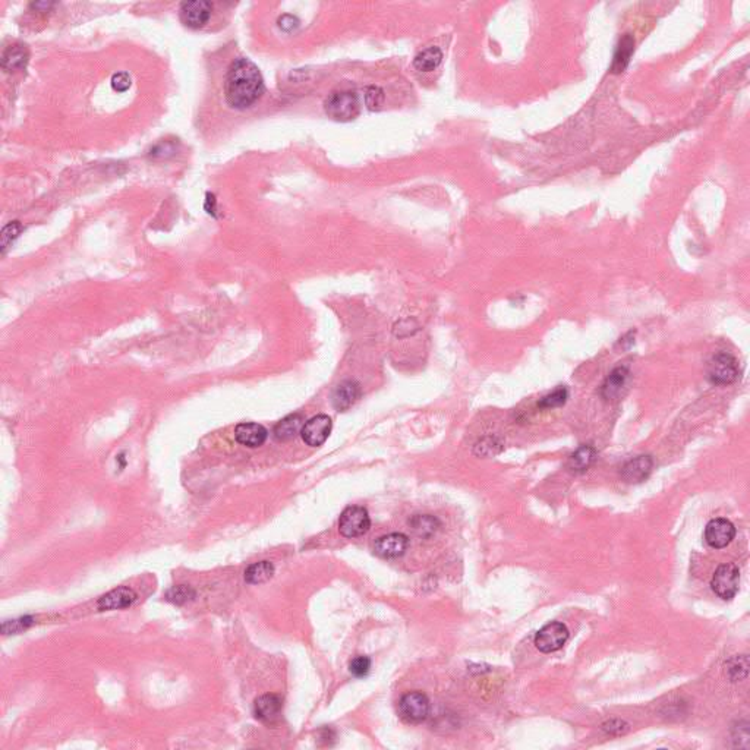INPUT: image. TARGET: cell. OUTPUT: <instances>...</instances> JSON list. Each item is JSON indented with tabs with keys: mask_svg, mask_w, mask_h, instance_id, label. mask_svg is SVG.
<instances>
[{
	"mask_svg": "<svg viewBox=\"0 0 750 750\" xmlns=\"http://www.w3.org/2000/svg\"><path fill=\"white\" fill-rule=\"evenodd\" d=\"M264 94V80L260 69L246 57L232 62L225 78L226 103L236 110L252 107Z\"/></svg>",
	"mask_w": 750,
	"mask_h": 750,
	"instance_id": "obj_1",
	"label": "cell"
},
{
	"mask_svg": "<svg viewBox=\"0 0 750 750\" xmlns=\"http://www.w3.org/2000/svg\"><path fill=\"white\" fill-rule=\"evenodd\" d=\"M326 113L334 121H350L359 114L358 95L350 90H339L328 94L324 102Z\"/></svg>",
	"mask_w": 750,
	"mask_h": 750,
	"instance_id": "obj_2",
	"label": "cell"
},
{
	"mask_svg": "<svg viewBox=\"0 0 750 750\" xmlns=\"http://www.w3.org/2000/svg\"><path fill=\"white\" fill-rule=\"evenodd\" d=\"M708 380L715 386H728L739 379V362L727 352L717 353L708 364Z\"/></svg>",
	"mask_w": 750,
	"mask_h": 750,
	"instance_id": "obj_3",
	"label": "cell"
},
{
	"mask_svg": "<svg viewBox=\"0 0 750 750\" xmlns=\"http://www.w3.org/2000/svg\"><path fill=\"white\" fill-rule=\"evenodd\" d=\"M371 528V519L367 508L350 506L343 510L339 519V532L345 538H358L365 535Z\"/></svg>",
	"mask_w": 750,
	"mask_h": 750,
	"instance_id": "obj_4",
	"label": "cell"
},
{
	"mask_svg": "<svg viewBox=\"0 0 750 750\" xmlns=\"http://www.w3.org/2000/svg\"><path fill=\"white\" fill-rule=\"evenodd\" d=\"M740 585V570L736 564H722L720 566L710 581V586L715 594L722 600H732L739 592Z\"/></svg>",
	"mask_w": 750,
	"mask_h": 750,
	"instance_id": "obj_5",
	"label": "cell"
},
{
	"mask_svg": "<svg viewBox=\"0 0 750 750\" xmlns=\"http://www.w3.org/2000/svg\"><path fill=\"white\" fill-rule=\"evenodd\" d=\"M569 629L560 621H551L545 624L535 636V646L544 654L556 653L569 639Z\"/></svg>",
	"mask_w": 750,
	"mask_h": 750,
	"instance_id": "obj_6",
	"label": "cell"
},
{
	"mask_svg": "<svg viewBox=\"0 0 750 750\" xmlns=\"http://www.w3.org/2000/svg\"><path fill=\"white\" fill-rule=\"evenodd\" d=\"M399 710L403 720L409 722H422L429 715V701L421 692H409L402 696Z\"/></svg>",
	"mask_w": 750,
	"mask_h": 750,
	"instance_id": "obj_7",
	"label": "cell"
},
{
	"mask_svg": "<svg viewBox=\"0 0 750 750\" xmlns=\"http://www.w3.org/2000/svg\"><path fill=\"white\" fill-rule=\"evenodd\" d=\"M705 541L710 548H725L736 537L734 525L727 519H713L705 528Z\"/></svg>",
	"mask_w": 750,
	"mask_h": 750,
	"instance_id": "obj_8",
	"label": "cell"
},
{
	"mask_svg": "<svg viewBox=\"0 0 750 750\" xmlns=\"http://www.w3.org/2000/svg\"><path fill=\"white\" fill-rule=\"evenodd\" d=\"M331 428H333V422L328 415H317V417H312L304 424L301 436H302V440L308 446L320 447L327 441Z\"/></svg>",
	"mask_w": 750,
	"mask_h": 750,
	"instance_id": "obj_9",
	"label": "cell"
},
{
	"mask_svg": "<svg viewBox=\"0 0 750 750\" xmlns=\"http://www.w3.org/2000/svg\"><path fill=\"white\" fill-rule=\"evenodd\" d=\"M213 5L210 2H204V0H196V2H185L181 5L179 16L181 21L185 27L198 30L203 28L211 16Z\"/></svg>",
	"mask_w": 750,
	"mask_h": 750,
	"instance_id": "obj_10",
	"label": "cell"
},
{
	"mask_svg": "<svg viewBox=\"0 0 750 750\" xmlns=\"http://www.w3.org/2000/svg\"><path fill=\"white\" fill-rule=\"evenodd\" d=\"M361 394H362V390H361L359 383L352 381V380L342 381L333 391V396H331L333 407L339 412H345L359 400Z\"/></svg>",
	"mask_w": 750,
	"mask_h": 750,
	"instance_id": "obj_11",
	"label": "cell"
},
{
	"mask_svg": "<svg viewBox=\"0 0 750 750\" xmlns=\"http://www.w3.org/2000/svg\"><path fill=\"white\" fill-rule=\"evenodd\" d=\"M409 545V540L403 534H388L377 540L374 545L375 554L381 559H398L403 556Z\"/></svg>",
	"mask_w": 750,
	"mask_h": 750,
	"instance_id": "obj_12",
	"label": "cell"
},
{
	"mask_svg": "<svg viewBox=\"0 0 750 750\" xmlns=\"http://www.w3.org/2000/svg\"><path fill=\"white\" fill-rule=\"evenodd\" d=\"M654 462L648 455H641L626 462L621 468V478L629 484H639L645 481L653 472Z\"/></svg>",
	"mask_w": 750,
	"mask_h": 750,
	"instance_id": "obj_13",
	"label": "cell"
},
{
	"mask_svg": "<svg viewBox=\"0 0 750 750\" xmlns=\"http://www.w3.org/2000/svg\"><path fill=\"white\" fill-rule=\"evenodd\" d=\"M268 437V431L255 422H244L234 428V439L242 446L256 448L266 443Z\"/></svg>",
	"mask_w": 750,
	"mask_h": 750,
	"instance_id": "obj_14",
	"label": "cell"
},
{
	"mask_svg": "<svg viewBox=\"0 0 750 750\" xmlns=\"http://www.w3.org/2000/svg\"><path fill=\"white\" fill-rule=\"evenodd\" d=\"M283 702L278 695H263L255 701V717L266 724H273L282 715Z\"/></svg>",
	"mask_w": 750,
	"mask_h": 750,
	"instance_id": "obj_15",
	"label": "cell"
},
{
	"mask_svg": "<svg viewBox=\"0 0 750 750\" xmlns=\"http://www.w3.org/2000/svg\"><path fill=\"white\" fill-rule=\"evenodd\" d=\"M136 600L135 592L128 586H119L106 595H103L97 602L98 609L102 611H110V609H124L131 607Z\"/></svg>",
	"mask_w": 750,
	"mask_h": 750,
	"instance_id": "obj_16",
	"label": "cell"
},
{
	"mask_svg": "<svg viewBox=\"0 0 750 750\" xmlns=\"http://www.w3.org/2000/svg\"><path fill=\"white\" fill-rule=\"evenodd\" d=\"M635 52V38L631 34H624L619 40L613 64H611V72L613 73H621L626 71V68L630 64L631 54Z\"/></svg>",
	"mask_w": 750,
	"mask_h": 750,
	"instance_id": "obj_17",
	"label": "cell"
},
{
	"mask_svg": "<svg viewBox=\"0 0 750 750\" xmlns=\"http://www.w3.org/2000/svg\"><path fill=\"white\" fill-rule=\"evenodd\" d=\"M627 379H629V369L626 367L614 368L613 371L609 372V375L605 379V381H604V384L601 387L602 398L607 399V400H613V399L619 398L623 387L626 386Z\"/></svg>",
	"mask_w": 750,
	"mask_h": 750,
	"instance_id": "obj_18",
	"label": "cell"
},
{
	"mask_svg": "<svg viewBox=\"0 0 750 750\" xmlns=\"http://www.w3.org/2000/svg\"><path fill=\"white\" fill-rule=\"evenodd\" d=\"M304 418L299 413L294 415H289L283 418L278 425L274 427V437L279 441H289L296 439V436L302 431L304 427Z\"/></svg>",
	"mask_w": 750,
	"mask_h": 750,
	"instance_id": "obj_19",
	"label": "cell"
},
{
	"mask_svg": "<svg viewBox=\"0 0 750 750\" xmlns=\"http://www.w3.org/2000/svg\"><path fill=\"white\" fill-rule=\"evenodd\" d=\"M30 57V52L25 44L9 46L2 56V66L8 72H15L25 68Z\"/></svg>",
	"mask_w": 750,
	"mask_h": 750,
	"instance_id": "obj_20",
	"label": "cell"
},
{
	"mask_svg": "<svg viewBox=\"0 0 750 750\" xmlns=\"http://www.w3.org/2000/svg\"><path fill=\"white\" fill-rule=\"evenodd\" d=\"M595 460H597V450L589 444H583L569 458L567 468L575 473H582L594 465Z\"/></svg>",
	"mask_w": 750,
	"mask_h": 750,
	"instance_id": "obj_21",
	"label": "cell"
},
{
	"mask_svg": "<svg viewBox=\"0 0 750 750\" xmlns=\"http://www.w3.org/2000/svg\"><path fill=\"white\" fill-rule=\"evenodd\" d=\"M443 61V52L440 47H428L422 52H419L415 59H413V66L419 72H432L436 71Z\"/></svg>",
	"mask_w": 750,
	"mask_h": 750,
	"instance_id": "obj_22",
	"label": "cell"
},
{
	"mask_svg": "<svg viewBox=\"0 0 750 750\" xmlns=\"http://www.w3.org/2000/svg\"><path fill=\"white\" fill-rule=\"evenodd\" d=\"M409 525L419 538H429L439 530L440 520L431 515H417L409 520Z\"/></svg>",
	"mask_w": 750,
	"mask_h": 750,
	"instance_id": "obj_23",
	"label": "cell"
},
{
	"mask_svg": "<svg viewBox=\"0 0 750 750\" xmlns=\"http://www.w3.org/2000/svg\"><path fill=\"white\" fill-rule=\"evenodd\" d=\"M274 575V566L268 561L254 563L245 570V581L249 585H260L270 581Z\"/></svg>",
	"mask_w": 750,
	"mask_h": 750,
	"instance_id": "obj_24",
	"label": "cell"
},
{
	"mask_svg": "<svg viewBox=\"0 0 750 750\" xmlns=\"http://www.w3.org/2000/svg\"><path fill=\"white\" fill-rule=\"evenodd\" d=\"M195 598V590L186 585H179V586H174L172 588L167 594H166V600L176 604V605H184L189 601H192Z\"/></svg>",
	"mask_w": 750,
	"mask_h": 750,
	"instance_id": "obj_25",
	"label": "cell"
},
{
	"mask_svg": "<svg viewBox=\"0 0 750 750\" xmlns=\"http://www.w3.org/2000/svg\"><path fill=\"white\" fill-rule=\"evenodd\" d=\"M569 399V391L566 387H560L557 390H554L552 393L547 394L545 398H542V400L538 403V406L541 409H554V407H560L563 406Z\"/></svg>",
	"mask_w": 750,
	"mask_h": 750,
	"instance_id": "obj_26",
	"label": "cell"
},
{
	"mask_svg": "<svg viewBox=\"0 0 750 750\" xmlns=\"http://www.w3.org/2000/svg\"><path fill=\"white\" fill-rule=\"evenodd\" d=\"M21 230H23V226L19 225V222H12V223H9L8 226L4 227L2 234H0V239H2V252L4 254L13 244V241L18 238L19 233H21Z\"/></svg>",
	"mask_w": 750,
	"mask_h": 750,
	"instance_id": "obj_27",
	"label": "cell"
},
{
	"mask_svg": "<svg viewBox=\"0 0 750 750\" xmlns=\"http://www.w3.org/2000/svg\"><path fill=\"white\" fill-rule=\"evenodd\" d=\"M32 623H34L32 617H21V619H16V620H6L2 624V631H4V635L18 633V631H23V630L28 629Z\"/></svg>",
	"mask_w": 750,
	"mask_h": 750,
	"instance_id": "obj_28",
	"label": "cell"
},
{
	"mask_svg": "<svg viewBox=\"0 0 750 750\" xmlns=\"http://www.w3.org/2000/svg\"><path fill=\"white\" fill-rule=\"evenodd\" d=\"M501 450V444L497 441V439H491V437H487V439H482L477 446H475V453L480 456H489V455H496V453H499Z\"/></svg>",
	"mask_w": 750,
	"mask_h": 750,
	"instance_id": "obj_29",
	"label": "cell"
},
{
	"mask_svg": "<svg viewBox=\"0 0 750 750\" xmlns=\"http://www.w3.org/2000/svg\"><path fill=\"white\" fill-rule=\"evenodd\" d=\"M369 668H371V660L368 657L353 658L349 665V671L355 677H365L369 673Z\"/></svg>",
	"mask_w": 750,
	"mask_h": 750,
	"instance_id": "obj_30",
	"label": "cell"
},
{
	"mask_svg": "<svg viewBox=\"0 0 750 750\" xmlns=\"http://www.w3.org/2000/svg\"><path fill=\"white\" fill-rule=\"evenodd\" d=\"M365 103L369 109H379L384 103V91L380 87H369L365 93Z\"/></svg>",
	"mask_w": 750,
	"mask_h": 750,
	"instance_id": "obj_31",
	"label": "cell"
},
{
	"mask_svg": "<svg viewBox=\"0 0 750 750\" xmlns=\"http://www.w3.org/2000/svg\"><path fill=\"white\" fill-rule=\"evenodd\" d=\"M131 87V76L126 72H117L112 76V88L117 93H125Z\"/></svg>",
	"mask_w": 750,
	"mask_h": 750,
	"instance_id": "obj_32",
	"label": "cell"
},
{
	"mask_svg": "<svg viewBox=\"0 0 750 750\" xmlns=\"http://www.w3.org/2000/svg\"><path fill=\"white\" fill-rule=\"evenodd\" d=\"M604 732H607L608 734H623L624 732H627L629 725L623 721H619V720H613L609 721L607 724H604Z\"/></svg>",
	"mask_w": 750,
	"mask_h": 750,
	"instance_id": "obj_33",
	"label": "cell"
},
{
	"mask_svg": "<svg viewBox=\"0 0 750 750\" xmlns=\"http://www.w3.org/2000/svg\"><path fill=\"white\" fill-rule=\"evenodd\" d=\"M298 24H299L298 19H296L294 16H292V15H285V16H282L279 19V27L282 30H285V31L294 30L296 27H298Z\"/></svg>",
	"mask_w": 750,
	"mask_h": 750,
	"instance_id": "obj_34",
	"label": "cell"
}]
</instances>
